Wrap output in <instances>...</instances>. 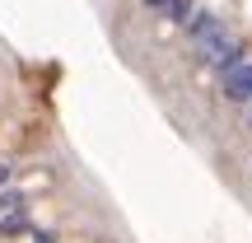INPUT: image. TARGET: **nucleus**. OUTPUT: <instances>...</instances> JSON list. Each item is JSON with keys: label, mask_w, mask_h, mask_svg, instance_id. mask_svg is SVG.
Returning <instances> with one entry per match:
<instances>
[{"label": "nucleus", "mask_w": 252, "mask_h": 243, "mask_svg": "<svg viewBox=\"0 0 252 243\" xmlns=\"http://www.w3.org/2000/svg\"><path fill=\"white\" fill-rule=\"evenodd\" d=\"M243 61H248V42H243V37H229V42L220 47V52L210 56L206 66H210V70L220 75V80H224V75H234V70H238V66H243Z\"/></svg>", "instance_id": "nucleus-1"}, {"label": "nucleus", "mask_w": 252, "mask_h": 243, "mask_svg": "<svg viewBox=\"0 0 252 243\" xmlns=\"http://www.w3.org/2000/svg\"><path fill=\"white\" fill-rule=\"evenodd\" d=\"M33 243H56V234H33Z\"/></svg>", "instance_id": "nucleus-6"}, {"label": "nucleus", "mask_w": 252, "mask_h": 243, "mask_svg": "<svg viewBox=\"0 0 252 243\" xmlns=\"http://www.w3.org/2000/svg\"><path fill=\"white\" fill-rule=\"evenodd\" d=\"M220 94H224L229 103H252V61H243L234 75H224V80H220Z\"/></svg>", "instance_id": "nucleus-2"}, {"label": "nucleus", "mask_w": 252, "mask_h": 243, "mask_svg": "<svg viewBox=\"0 0 252 243\" xmlns=\"http://www.w3.org/2000/svg\"><path fill=\"white\" fill-rule=\"evenodd\" d=\"M163 5H168V0H145V9H163Z\"/></svg>", "instance_id": "nucleus-7"}, {"label": "nucleus", "mask_w": 252, "mask_h": 243, "mask_svg": "<svg viewBox=\"0 0 252 243\" xmlns=\"http://www.w3.org/2000/svg\"><path fill=\"white\" fill-rule=\"evenodd\" d=\"M196 9H201V5H196V0H168V5H163V9H159V14H163V19H168V24H178V28H182V24H187V19H191V14H196Z\"/></svg>", "instance_id": "nucleus-3"}, {"label": "nucleus", "mask_w": 252, "mask_h": 243, "mask_svg": "<svg viewBox=\"0 0 252 243\" xmlns=\"http://www.w3.org/2000/svg\"><path fill=\"white\" fill-rule=\"evenodd\" d=\"M19 206H24V197H19V192H9V187L0 192V220H5V215H14Z\"/></svg>", "instance_id": "nucleus-4"}, {"label": "nucleus", "mask_w": 252, "mask_h": 243, "mask_svg": "<svg viewBox=\"0 0 252 243\" xmlns=\"http://www.w3.org/2000/svg\"><path fill=\"white\" fill-rule=\"evenodd\" d=\"M9 178H14V169H9V164H0V187H9Z\"/></svg>", "instance_id": "nucleus-5"}, {"label": "nucleus", "mask_w": 252, "mask_h": 243, "mask_svg": "<svg viewBox=\"0 0 252 243\" xmlns=\"http://www.w3.org/2000/svg\"><path fill=\"white\" fill-rule=\"evenodd\" d=\"M248 126H252V108H248Z\"/></svg>", "instance_id": "nucleus-8"}]
</instances>
